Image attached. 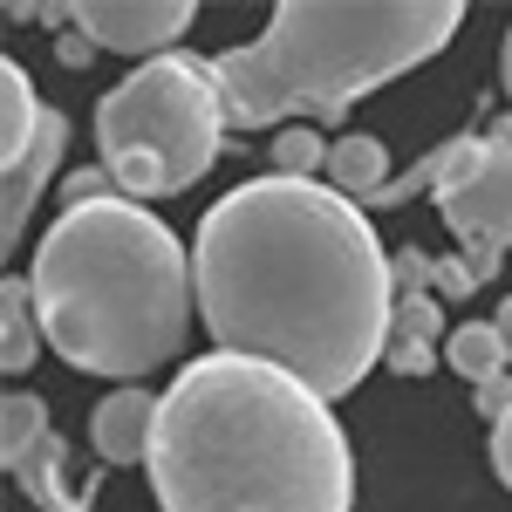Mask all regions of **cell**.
<instances>
[{
	"label": "cell",
	"mask_w": 512,
	"mask_h": 512,
	"mask_svg": "<svg viewBox=\"0 0 512 512\" xmlns=\"http://www.w3.org/2000/svg\"><path fill=\"white\" fill-rule=\"evenodd\" d=\"M485 137H499V144H512V110H506V117H499V123H492Z\"/></svg>",
	"instance_id": "cell-22"
},
{
	"label": "cell",
	"mask_w": 512,
	"mask_h": 512,
	"mask_svg": "<svg viewBox=\"0 0 512 512\" xmlns=\"http://www.w3.org/2000/svg\"><path fill=\"white\" fill-rule=\"evenodd\" d=\"M205 335L274 362L315 396H349L390 349L396 274L369 212L315 178H246L192 239Z\"/></svg>",
	"instance_id": "cell-1"
},
{
	"label": "cell",
	"mask_w": 512,
	"mask_h": 512,
	"mask_svg": "<svg viewBox=\"0 0 512 512\" xmlns=\"http://www.w3.org/2000/svg\"><path fill=\"white\" fill-rule=\"evenodd\" d=\"M458 21V0H280L260 41L212 55L226 130L342 123L355 96L431 62Z\"/></svg>",
	"instance_id": "cell-4"
},
{
	"label": "cell",
	"mask_w": 512,
	"mask_h": 512,
	"mask_svg": "<svg viewBox=\"0 0 512 512\" xmlns=\"http://www.w3.org/2000/svg\"><path fill=\"white\" fill-rule=\"evenodd\" d=\"M274 164H280V178H315V171H328V144H321V130H315V123H287L280 144H274Z\"/></svg>",
	"instance_id": "cell-17"
},
{
	"label": "cell",
	"mask_w": 512,
	"mask_h": 512,
	"mask_svg": "<svg viewBox=\"0 0 512 512\" xmlns=\"http://www.w3.org/2000/svg\"><path fill=\"white\" fill-rule=\"evenodd\" d=\"M328 185L355 205H369V198L390 185V151L376 144V137H342V144H328Z\"/></svg>",
	"instance_id": "cell-12"
},
{
	"label": "cell",
	"mask_w": 512,
	"mask_h": 512,
	"mask_svg": "<svg viewBox=\"0 0 512 512\" xmlns=\"http://www.w3.org/2000/svg\"><path fill=\"white\" fill-rule=\"evenodd\" d=\"M185 28H192V0H76V35L144 62L171 55Z\"/></svg>",
	"instance_id": "cell-7"
},
{
	"label": "cell",
	"mask_w": 512,
	"mask_h": 512,
	"mask_svg": "<svg viewBox=\"0 0 512 512\" xmlns=\"http://www.w3.org/2000/svg\"><path fill=\"white\" fill-rule=\"evenodd\" d=\"M62 144H69V117L62 110H48V123H41V137L21 151L14 164H0L7 171V205H0V239L14 246L21 239V226H28V212L41 205V185L55 178V164H62Z\"/></svg>",
	"instance_id": "cell-8"
},
{
	"label": "cell",
	"mask_w": 512,
	"mask_h": 512,
	"mask_svg": "<svg viewBox=\"0 0 512 512\" xmlns=\"http://www.w3.org/2000/svg\"><path fill=\"white\" fill-rule=\"evenodd\" d=\"M151 492L164 512H349L355 458L328 396L253 355H198L158 396Z\"/></svg>",
	"instance_id": "cell-2"
},
{
	"label": "cell",
	"mask_w": 512,
	"mask_h": 512,
	"mask_svg": "<svg viewBox=\"0 0 512 512\" xmlns=\"http://www.w3.org/2000/svg\"><path fill=\"white\" fill-rule=\"evenodd\" d=\"M41 437H48V403L28 396V390H14L7 403H0V451H7V465L28 458Z\"/></svg>",
	"instance_id": "cell-16"
},
{
	"label": "cell",
	"mask_w": 512,
	"mask_h": 512,
	"mask_svg": "<svg viewBox=\"0 0 512 512\" xmlns=\"http://www.w3.org/2000/svg\"><path fill=\"white\" fill-rule=\"evenodd\" d=\"M499 335H506V355H512V301L499 308Z\"/></svg>",
	"instance_id": "cell-23"
},
{
	"label": "cell",
	"mask_w": 512,
	"mask_h": 512,
	"mask_svg": "<svg viewBox=\"0 0 512 512\" xmlns=\"http://www.w3.org/2000/svg\"><path fill=\"white\" fill-rule=\"evenodd\" d=\"M444 342H451V335H444V308H437V294H396L383 369H396V376H431V362H437Z\"/></svg>",
	"instance_id": "cell-11"
},
{
	"label": "cell",
	"mask_w": 512,
	"mask_h": 512,
	"mask_svg": "<svg viewBox=\"0 0 512 512\" xmlns=\"http://www.w3.org/2000/svg\"><path fill=\"white\" fill-rule=\"evenodd\" d=\"M151 431H158V396L151 390H117L96 403V417H89V444H96V458L103 465H137V458H151Z\"/></svg>",
	"instance_id": "cell-9"
},
{
	"label": "cell",
	"mask_w": 512,
	"mask_h": 512,
	"mask_svg": "<svg viewBox=\"0 0 512 512\" xmlns=\"http://www.w3.org/2000/svg\"><path fill=\"white\" fill-rule=\"evenodd\" d=\"M499 76H506V96H512V35H506V55H499Z\"/></svg>",
	"instance_id": "cell-24"
},
{
	"label": "cell",
	"mask_w": 512,
	"mask_h": 512,
	"mask_svg": "<svg viewBox=\"0 0 512 512\" xmlns=\"http://www.w3.org/2000/svg\"><path fill=\"white\" fill-rule=\"evenodd\" d=\"M478 417H485V424H499V417H512V369L506 376H492V383H478Z\"/></svg>",
	"instance_id": "cell-19"
},
{
	"label": "cell",
	"mask_w": 512,
	"mask_h": 512,
	"mask_svg": "<svg viewBox=\"0 0 512 512\" xmlns=\"http://www.w3.org/2000/svg\"><path fill=\"white\" fill-rule=\"evenodd\" d=\"M89 55H96L89 35H62V62H69V69H89Z\"/></svg>",
	"instance_id": "cell-21"
},
{
	"label": "cell",
	"mask_w": 512,
	"mask_h": 512,
	"mask_svg": "<svg viewBox=\"0 0 512 512\" xmlns=\"http://www.w3.org/2000/svg\"><path fill=\"white\" fill-rule=\"evenodd\" d=\"M28 294L41 342L69 369L117 376L123 390L185 349L198 315L192 253L137 198L62 205L28 260Z\"/></svg>",
	"instance_id": "cell-3"
},
{
	"label": "cell",
	"mask_w": 512,
	"mask_h": 512,
	"mask_svg": "<svg viewBox=\"0 0 512 512\" xmlns=\"http://www.w3.org/2000/svg\"><path fill=\"white\" fill-rule=\"evenodd\" d=\"M478 158H485V137H478V130H458V137H444L437 151H424V158L410 164V171H396V178H390V185H383L376 198H369V205H410V198H424V192L444 198Z\"/></svg>",
	"instance_id": "cell-10"
},
{
	"label": "cell",
	"mask_w": 512,
	"mask_h": 512,
	"mask_svg": "<svg viewBox=\"0 0 512 512\" xmlns=\"http://www.w3.org/2000/svg\"><path fill=\"white\" fill-rule=\"evenodd\" d=\"M219 137H226V103L212 62L198 55H158L137 62L130 76L96 103V151L117 198H171L198 185L219 164Z\"/></svg>",
	"instance_id": "cell-5"
},
{
	"label": "cell",
	"mask_w": 512,
	"mask_h": 512,
	"mask_svg": "<svg viewBox=\"0 0 512 512\" xmlns=\"http://www.w3.org/2000/svg\"><path fill=\"white\" fill-rule=\"evenodd\" d=\"M478 280H472V267L465 260H431V294H444V301H465Z\"/></svg>",
	"instance_id": "cell-18"
},
{
	"label": "cell",
	"mask_w": 512,
	"mask_h": 512,
	"mask_svg": "<svg viewBox=\"0 0 512 512\" xmlns=\"http://www.w3.org/2000/svg\"><path fill=\"white\" fill-rule=\"evenodd\" d=\"M492 465H499V478L512 485V417H499V424H492Z\"/></svg>",
	"instance_id": "cell-20"
},
{
	"label": "cell",
	"mask_w": 512,
	"mask_h": 512,
	"mask_svg": "<svg viewBox=\"0 0 512 512\" xmlns=\"http://www.w3.org/2000/svg\"><path fill=\"white\" fill-rule=\"evenodd\" d=\"M41 355V321H35V294H28V274H14L0 287V369L21 376Z\"/></svg>",
	"instance_id": "cell-13"
},
{
	"label": "cell",
	"mask_w": 512,
	"mask_h": 512,
	"mask_svg": "<svg viewBox=\"0 0 512 512\" xmlns=\"http://www.w3.org/2000/svg\"><path fill=\"white\" fill-rule=\"evenodd\" d=\"M437 205H444V226L458 233V246H465L458 260H465L472 280L485 287V280L506 267L499 253L512 246V144L485 137V158L437 198Z\"/></svg>",
	"instance_id": "cell-6"
},
{
	"label": "cell",
	"mask_w": 512,
	"mask_h": 512,
	"mask_svg": "<svg viewBox=\"0 0 512 512\" xmlns=\"http://www.w3.org/2000/svg\"><path fill=\"white\" fill-rule=\"evenodd\" d=\"M444 362L465 376V383H492V376H506L512 355H506V335H499V321H465V328H451V342H444Z\"/></svg>",
	"instance_id": "cell-14"
},
{
	"label": "cell",
	"mask_w": 512,
	"mask_h": 512,
	"mask_svg": "<svg viewBox=\"0 0 512 512\" xmlns=\"http://www.w3.org/2000/svg\"><path fill=\"white\" fill-rule=\"evenodd\" d=\"M7 472H14V485H21V492H28V499H35L41 512H55V506H76V499L62 492V437H55V431L41 437V444L28 451V458H14Z\"/></svg>",
	"instance_id": "cell-15"
}]
</instances>
